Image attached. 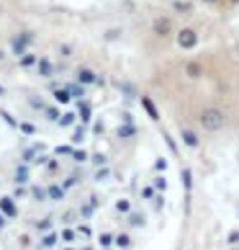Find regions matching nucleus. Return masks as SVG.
<instances>
[{"label": "nucleus", "instance_id": "obj_1", "mask_svg": "<svg viewBox=\"0 0 239 250\" xmlns=\"http://www.w3.org/2000/svg\"><path fill=\"white\" fill-rule=\"evenodd\" d=\"M57 240H59V235H57V232H49V235H44V240H41V245H39V248L49 250V248L57 245Z\"/></svg>", "mask_w": 239, "mask_h": 250}, {"label": "nucleus", "instance_id": "obj_2", "mask_svg": "<svg viewBox=\"0 0 239 250\" xmlns=\"http://www.w3.org/2000/svg\"><path fill=\"white\" fill-rule=\"evenodd\" d=\"M116 245L124 248V250H129V248H131V237H129V235H118V237H116Z\"/></svg>", "mask_w": 239, "mask_h": 250}, {"label": "nucleus", "instance_id": "obj_3", "mask_svg": "<svg viewBox=\"0 0 239 250\" xmlns=\"http://www.w3.org/2000/svg\"><path fill=\"white\" fill-rule=\"evenodd\" d=\"M82 250H95V248H93V245H85V248H82Z\"/></svg>", "mask_w": 239, "mask_h": 250}, {"label": "nucleus", "instance_id": "obj_4", "mask_svg": "<svg viewBox=\"0 0 239 250\" xmlns=\"http://www.w3.org/2000/svg\"><path fill=\"white\" fill-rule=\"evenodd\" d=\"M62 250H75V248H62Z\"/></svg>", "mask_w": 239, "mask_h": 250}]
</instances>
